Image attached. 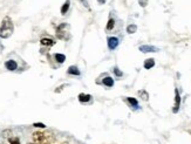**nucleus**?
<instances>
[{
  "instance_id": "obj_3",
  "label": "nucleus",
  "mask_w": 191,
  "mask_h": 144,
  "mask_svg": "<svg viewBox=\"0 0 191 144\" xmlns=\"http://www.w3.org/2000/svg\"><path fill=\"white\" fill-rule=\"evenodd\" d=\"M179 105H181V96H179V93L176 89L175 90V104H174V109L172 112H177L178 109H179Z\"/></svg>"
},
{
  "instance_id": "obj_18",
  "label": "nucleus",
  "mask_w": 191,
  "mask_h": 144,
  "mask_svg": "<svg viewBox=\"0 0 191 144\" xmlns=\"http://www.w3.org/2000/svg\"><path fill=\"white\" fill-rule=\"evenodd\" d=\"M10 143L11 144H20V141L18 137H12L10 139Z\"/></svg>"
},
{
  "instance_id": "obj_8",
  "label": "nucleus",
  "mask_w": 191,
  "mask_h": 144,
  "mask_svg": "<svg viewBox=\"0 0 191 144\" xmlns=\"http://www.w3.org/2000/svg\"><path fill=\"white\" fill-rule=\"evenodd\" d=\"M102 83H103V85L108 87V88H112L113 85H114V80H113L110 76H107V78H105V79H103Z\"/></svg>"
},
{
  "instance_id": "obj_5",
  "label": "nucleus",
  "mask_w": 191,
  "mask_h": 144,
  "mask_svg": "<svg viewBox=\"0 0 191 144\" xmlns=\"http://www.w3.org/2000/svg\"><path fill=\"white\" fill-rule=\"evenodd\" d=\"M5 67H6V69L13 72V70H15V69L18 68V63H17L14 60H8V61L5 62Z\"/></svg>"
},
{
  "instance_id": "obj_20",
  "label": "nucleus",
  "mask_w": 191,
  "mask_h": 144,
  "mask_svg": "<svg viewBox=\"0 0 191 144\" xmlns=\"http://www.w3.org/2000/svg\"><path fill=\"white\" fill-rule=\"evenodd\" d=\"M139 2L142 7H145L147 6V4H148V0H139Z\"/></svg>"
},
{
  "instance_id": "obj_12",
  "label": "nucleus",
  "mask_w": 191,
  "mask_h": 144,
  "mask_svg": "<svg viewBox=\"0 0 191 144\" xmlns=\"http://www.w3.org/2000/svg\"><path fill=\"white\" fill-rule=\"evenodd\" d=\"M154 66H155V61H154V59H147L144 61L145 69H150V68H152Z\"/></svg>"
},
{
  "instance_id": "obj_22",
  "label": "nucleus",
  "mask_w": 191,
  "mask_h": 144,
  "mask_svg": "<svg viewBox=\"0 0 191 144\" xmlns=\"http://www.w3.org/2000/svg\"><path fill=\"white\" fill-rule=\"evenodd\" d=\"M99 2H101V4H103V2H105V0H99Z\"/></svg>"
},
{
  "instance_id": "obj_16",
  "label": "nucleus",
  "mask_w": 191,
  "mask_h": 144,
  "mask_svg": "<svg viewBox=\"0 0 191 144\" xmlns=\"http://www.w3.org/2000/svg\"><path fill=\"white\" fill-rule=\"evenodd\" d=\"M114 25H115V21H114V19H109V21H108V24H107V31H110V29H113V27H114Z\"/></svg>"
},
{
  "instance_id": "obj_19",
  "label": "nucleus",
  "mask_w": 191,
  "mask_h": 144,
  "mask_svg": "<svg viewBox=\"0 0 191 144\" xmlns=\"http://www.w3.org/2000/svg\"><path fill=\"white\" fill-rule=\"evenodd\" d=\"M114 73H115V75H116V76H119V78H121V76L123 75V74H122V72L117 67H115V68H114Z\"/></svg>"
},
{
  "instance_id": "obj_14",
  "label": "nucleus",
  "mask_w": 191,
  "mask_h": 144,
  "mask_svg": "<svg viewBox=\"0 0 191 144\" xmlns=\"http://www.w3.org/2000/svg\"><path fill=\"white\" fill-rule=\"evenodd\" d=\"M137 31V26L136 25H129V26L127 27V32L129 33V34H132V33H135Z\"/></svg>"
},
{
  "instance_id": "obj_13",
  "label": "nucleus",
  "mask_w": 191,
  "mask_h": 144,
  "mask_svg": "<svg viewBox=\"0 0 191 144\" xmlns=\"http://www.w3.org/2000/svg\"><path fill=\"white\" fill-rule=\"evenodd\" d=\"M54 58H55V60H56L59 63H63V62H65V60H66V56H65L63 54H59V53H58V54H55V55H54Z\"/></svg>"
},
{
  "instance_id": "obj_17",
  "label": "nucleus",
  "mask_w": 191,
  "mask_h": 144,
  "mask_svg": "<svg viewBox=\"0 0 191 144\" xmlns=\"http://www.w3.org/2000/svg\"><path fill=\"white\" fill-rule=\"evenodd\" d=\"M139 95L142 96V100H144V101H148V93H147V92L142 90V92H139Z\"/></svg>"
},
{
  "instance_id": "obj_23",
  "label": "nucleus",
  "mask_w": 191,
  "mask_h": 144,
  "mask_svg": "<svg viewBox=\"0 0 191 144\" xmlns=\"http://www.w3.org/2000/svg\"><path fill=\"white\" fill-rule=\"evenodd\" d=\"M28 144H35V143H28Z\"/></svg>"
},
{
  "instance_id": "obj_10",
  "label": "nucleus",
  "mask_w": 191,
  "mask_h": 144,
  "mask_svg": "<svg viewBox=\"0 0 191 144\" xmlns=\"http://www.w3.org/2000/svg\"><path fill=\"white\" fill-rule=\"evenodd\" d=\"M127 102L129 103V104L132 105L134 109H136L137 107H139V102H137V100L136 98H134V97H128L127 98Z\"/></svg>"
},
{
  "instance_id": "obj_2",
  "label": "nucleus",
  "mask_w": 191,
  "mask_h": 144,
  "mask_svg": "<svg viewBox=\"0 0 191 144\" xmlns=\"http://www.w3.org/2000/svg\"><path fill=\"white\" fill-rule=\"evenodd\" d=\"M33 141L35 144H47V134L36 131L33 134Z\"/></svg>"
},
{
  "instance_id": "obj_9",
  "label": "nucleus",
  "mask_w": 191,
  "mask_h": 144,
  "mask_svg": "<svg viewBox=\"0 0 191 144\" xmlns=\"http://www.w3.org/2000/svg\"><path fill=\"white\" fill-rule=\"evenodd\" d=\"M68 74H71V75H76V76H79V75H80L79 68H78L76 66H71V67L68 68Z\"/></svg>"
},
{
  "instance_id": "obj_21",
  "label": "nucleus",
  "mask_w": 191,
  "mask_h": 144,
  "mask_svg": "<svg viewBox=\"0 0 191 144\" xmlns=\"http://www.w3.org/2000/svg\"><path fill=\"white\" fill-rule=\"evenodd\" d=\"M34 127H38V128H45L46 125L44 124V123H34Z\"/></svg>"
},
{
  "instance_id": "obj_1",
  "label": "nucleus",
  "mask_w": 191,
  "mask_h": 144,
  "mask_svg": "<svg viewBox=\"0 0 191 144\" xmlns=\"http://www.w3.org/2000/svg\"><path fill=\"white\" fill-rule=\"evenodd\" d=\"M13 31H14V26L11 18L10 17H5L4 20H2L1 27H0V38H2V39L10 38L12 35Z\"/></svg>"
},
{
  "instance_id": "obj_6",
  "label": "nucleus",
  "mask_w": 191,
  "mask_h": 144,
  "mask_svg": "<svg viewBox=\"0 0 191 144\" xmlns=\"http://www.w3.org/2000/svg\"><path fill=\"white\" fill-rule=\"evenodd\" d=\"M139 51L143 53H150V52H157L158 48L154 46H149V45H143V46L139 47Z\"/></svg>"
},
{
  "instance_id": "obj_11",
  "label": "nucleus",
  "mask_w": 191,
  "mask_h": 144,
  "mask_svg": "<svg viewBox=\"0 0 191 144\" xmlns=\"http://www.w3.org/2000/svg\"><path fill=\"white\" fill-rule=\"evenodd\" d=\"M41 45H44V46H53L54 44H55V41H53L52 39H48V38H44V39H41Z\"/></svg>"
},
{
  "instance_id": "obj_15",
  "label": "nucleus",
  "mask_w": 191,
  "mask_h": 144,
  "mask_svg": "<svg viewBox=\"0 0 191 144\" xmlns=\"http://www.w3.org/2000/svg\"><path fill=\"white\" fill-rule=\"evenodd\" d=\"M68 8H69V0H67L66 4L62 6V8H61V13L62 14H66L67 11H68Z\"/></svg>"
},
{
  "instance_id": "obj_24",
  "label": "nucleus",
  "mask_w": 191,
  "mask_h": 144,
  "mask_svg": "<svg viewBox=\"0 0 191 144\" xmlns=\"http://www.w3.org/2000/svg\"><path fill=\"white\" fill-rule=\"evenodd\" d=\"M62 144H68V143H62Z\"/></svg>"
},
{
  "instance_id": "obj_7",
  "label": "nucleus",
  "mask_w": 191,
  "mask_h": 144,
  "mask_svg": "<svg viewBox=\"0 0 191 144\" xmlns=\"http://www.w3.org/2000/svg\"><path fill=\"white\" fill-rule=\"evenodd\" d=\"M90 100H92V96L88 95V94H80L79 95V101L82 102V103H87V102H89Z\"/></svg>"
},
{
  "instance_id": "obj_4",
  "label": "nucleus",
  "mask_w": 191,
  "mask_h": 144,
  "mask_svg": "<svg viewBox=\"0 0 191 144\" xmlns=\"http://www.w3.org/2000/svg\"><path fill=\"white\" fill-rule=\"evenodd\" d=\"M119 46V39L117 38H115V36H110V38H108V47H109V49H115L116 47Z\"/></svg>"
}]
</instances>
